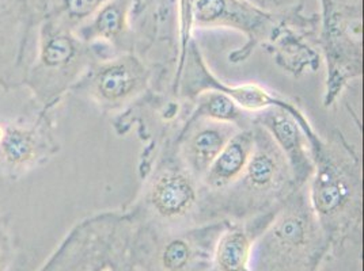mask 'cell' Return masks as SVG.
<instances>
[{"mask_svg":"<svg viewBox=\"0 0 364 271\" xmlns=\"http://www.w3.org/2000/svg\"><path fill=\"white\" fill-rule=\"evenodd\" d=\"M313 160L314 171L307 183V192L313 211L331 243L325 265L341 259L349 251L360 258L363 244L360 153L340 131H334L328 138L322 137L313 148Z\"/></svg>","mask_w":364,"mask_h":271,"instance_id":"1","label":"cell"},{"mask_svg":"<svg viewBox=\"0 0 364 271\" xmlns=\"http://www.w3.org/2000/svg\"><path fill=\"white\" fill-rule=\"evenodd\" d=\"M255 148L238 181L218 193L201 190L200 219L215 221H242L277 211L298 189L284 155L259 125L253 122Z\"/></svg>","mask_w":364,"mask_h":271,"instance_id":"2","label":"cell"},{"mask_svg":"<svg viewBox=\"0 0 364 271\" xmlns=\"http://www.w3.org/2000/svg\"><path fill=\"white\" fill-rule=\"evenodd\" d=\"M331 243L310 204L307 184L274 211L253 244L252 271H322Z\"/></svg>","mask_w":364,"mask_h":271,"instance_id":"3","label":"cell"},{"mask_svg":"<svg viewBox=\"0 0 364 271\" xmlns=\"http://www.w3.org/2000/svg\"><path fill=\"white\" fill-rule=\"evenodd\" d=\"M143 170V187L127 208L136 221L161 228L203 224L201 186L182 163L174 136H166Z\"/></svg>","mask_w":364,"mask_h":271,"instance_id":"4","label":"cell"},{"mask_svg":"<svg viewBox=\"0 0 364 271\" xmlns=\"http://www.w3.org/2000/svg\"><path fill=\"white\" fill-rule=\"evenodd\" d=\"M135 226L128 209L87 216L67 232L38 271H134Z\"/></svg>","mask_w":364,"mask_h":271,"instance_id":"5","label":"cell"},{"mask_svg":"<svg viewBox=\"0 0 364 271\" xmlns=\"http://www.w3.org/2000/svg\"><path fill=\"white\" fill-rule=\"evenodd\" d=\"M94 48L56 21L41 16L23 87L38 110L53 113L95 61Z\"/></svg>","mask_w":364,"mask_h":271,"instance_id":"6","label":"cell"},{"mask_svg":"<svg viewBox=\"0 0 364 271\" xmlns=\"http://www.w3.org/2000/svg\"><path fill=\"white\" fill-rule=\"evenodd\" d=\"M228 224L215 221L161 228L136 221L132 240L134 271H211L216 241Z\"/></svg>","mask_w":364,"mask_h":271,"instance_id":"7","label":"cell"},{"mask_svg":"<svg viewBox=\"0 0 364 271\" xmlns=\"http://www.w3.org/2000/svg\"><path fill=\"white\" fill-rule=\"evenodd\" d=\"M162 83L151 62L139 53H122L97 60L73 92L86 98L104 113H120L154 92Z\"/></svg>","mask_w":364,"mask_h":271,"instance_id":"8","label":"cell"},{"mask_svg":"<svg viewBox=\"0 0 364 271\" xmlns=\"http://www.w3.org/2000/svg\"><path fill=\"white\" fill-rule=\"evenodd\" d=\"M37 109L33 117L1 121L0 175L19 181L34 170L48 165L60 151L52 117Z\"/></svg>","mask_w":364,"mask_h":271,"instance_id":"9","label":"cell"},{"mask_svg":"<svg viewBox=\"0 0 364 271\" xmlns=\"http://www.w3.org/2000/svg\"><path fill=\"white\" fill-rule=\"evenodd\" d=\"M41 14L40 0H0V89L6 92L23 87Z\"/></svg>","mask_w":364,"mask_h":271,"instance_id":"10","label":"cell"},{"mask_svg":"<svg viewBox=\"0 0 364 271\" xmlns=\"http://www.w3.org/2000/svg\"><path fill=\"white\" fill-rule=\"evenodd\" d=\"M185 9L188 34L193 28H226L246 35L247 44L230 56L232 62L246 60L259 43L277 34L272 16L245 0H186Z\"/></svg>","mask_w":364,"mask_h":271,"instance_id":"11","label":"cell"},{"mask_svg":"<svg viewBox=\"0 0 364 271\" xmlns=\"http://www.w3.org/2000/svg\"><path fill=\"white\" fill-rule=\"evenodd\" d=\"M253 122L259 125L284 155L296 187L306 186L314 171L313 147L322 136L317 133L304 110L269 107L253 114Z\"/></svg>","mask_w":364,"mask_h":271,"instance_id":"12","label":"cell"},{"mask_svg":"<svg viewBox=\"0 0 364 271\" xmlns=\"http://www.w3.org/2000/svg\"><path fill=\"white\" fill-rule=\"evenodd\" d=\"M238 131L240 128L232 123L183 116L176 135V147L182 163L201 181L215 157Z\"/></svg>","mask_w":364,"mask_h":271,"instance_id":"13","label":"cell"},{"mask_svg":"<svg viewBox=\"0 0 364 271\" xmlns=\"http://www.w3.org/2000/svg\"><path fill=\"white\" fill-rule=\"evenodd\" d=\"M132 6L134 0H107L95 16L75 31L80 40L94 48L100 60L135 52L131 28Z\"/></svg>","mask_w":364,"mask_h":271,"instance_id":"14","label":"cell"},{"mask_svg":"<svg viewBox=\"0 0 364 271\" xmlns=\"http://www.w3.org/2000/svg\"><path fill=\"white\" fill-rule=\"evenodd\" d=\"M274 211L242 221H228L216 241L211 271H252L253 244Z\"/></svg>","mask_w":364,"mask_h":271,"instance_id":"15","label":"cell"},{"mask_svg":"<svg viewBox=\"0 0 364 271\" xmlns=\"http://www.w3.org/2000/svg\"><path fill=\"white\" fill-rule=\"evenodd\" d=\"M253 148L255 133L252 125L250 128L240 129L228 140L201 178V190L205 193H218L238 181L250 160Z\"/></svg>","mask_w":364,"mask_h":271,"instance_id":"16","label":"cell"},{"mask_svg":"<svg viewBox=\"0 0 364 271\" xmlns=\"http://www.w3.org/2000/svg\"><path fill=\"white\" fill-rule=\"evenodd\" d=\"M183 116L232 123L240 129L250 128L253 125V114L246 113L234 104L231 98L219 91H204L198 94L191 102H186L181 118Z\"/></svg>","mask_w":364,"mask_h":271,"instance_id":"17","label":"cell"},{"mask_svg":"<svg viewBox=\"0 0 364 271\" xmlns=\"http://www.w3.org/2000/svg\"><path fill=\"white\" fill-rule=\"evenodd\" d=\"M107 0H46L43 14L61 26L76 31L107 3Z\"/></svg>","mask_w":364,"mask_h":271,"instance_id":"18","label":"cell"},{"mask_svg":"<svg viewBox=\"0 0 364 271\" xmlns=\"http://www.w3.org/2000/svg\"><path fill=\"white\" fill-rule=\"evenodd\" d=\"M16 243L10 220L0 213V271H11L16 263Z\"/></svg>","mask_w":364,"mask_h":271,"instance_id":"19","label":"cell"},{"mask_svg":"<svg viewBox=\"0 0 364 271\" xmlns=\"http://www.w3.org/2000/svg\"><path fill=\"white\" fill-rule=\"evenodd\" d=\"M46 0H40V3H41V7H43V4L46 3Z\"/></svg>","mask_w":364,"mask_h":271,"instance_id":"20","label":"cell"}]
</instances>
